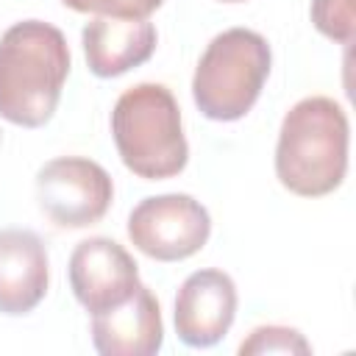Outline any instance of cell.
I'll use <instances>...</instances> for the list:
<instances>
[{
  "instance_id": "cell-11",
  "label": "cell",
  "mask_w": 356,
  "mask_h": 356,
  "mask_svg": "<svg viewBox=\"0 0 356 356\" xmlns=\"http://www.w3.org/2000/svg\"><path fill=\"white\" fill-rule=\"evenodd\" d=\"M156 39L150 19L122 17H92L81 33L86 64L97 78H117L145 64L156 50Z\"/></svg>"
},
{
  "instance_id": "cell-12",
  "label": "cell",
  "mask_w": 356,
  "mask_h": 356,
  "mask_svg": "<svg viewBox=\"0 0 356 356\" xmlns=\"http://www.w3.org/2000/svg\"><path fill=\"white\" fill-rule=\"evenodd\" d=\"M242 356H261V353H286V356H306L312 353V345L298 328L289 325H259L242 339L239 345Z\"/></svg>"
},
{
  "instance_id": "cell-1",
  "label": "cell",
  "mask_w": 356,
  "mask_h": 356,
  "mask_svg": "<svg viewBox=\"0 0 356 356\" xmlns=\"http://www.w3.org/2000/svg\"><path fill=\"white\" fill-rule=\"evenodd\" d=\"M67 75L64 33L42 19L14 22L0 36V117L19 128H42L61 100Z\"/></svg>"
},
{
  "instance_id": "cell-2",
  "label": "cell",
  "mask_w": 356,
  "mask_h": 356,
  "mask_svg": "<svg viewBox=\"0 0 356 356\" xmlns=\"http://www.w3.org/2000/svg\"><path fill=\"white\" fill-rule=\"evenodd\" d=\"M350 125L345 108L323 95L298 100L281 120L275 145V175L300 197L334 192L348 172Z\"/></svg>"
},
{
  "instance_id": "cell-6",
  "label": "cell",
  "mask_w": 356,
  "mask_h": 356,
  "mask_svg": "<svg viewBox=\"0 0 356 356\" xmlns=\"http://www.w3.org/2000/svg\"><path fill=\"white\" fill-rule=\"evenodd\" d=\"M36 200L58 228H86L106 217L114 200V184L97 161L58 156L39 167Z\"/></svg>"
},
{
  "instance_id": "cell-3",
  "label": "cell",
  "mask_w": 356,
  "mask_h": 356,
  "mask_svg": "<svg viewBox=\"0 0 356 356\" xmlns=\"http://www.w3.org/2000/svg\"><path fill=\"white\" fill-rule=\"evenodd\" d=\"M111 136L122 164L145 181L172 178L189 161L181 108L164 83L125 89L111 111Z\"/></svg>"
},
{
  "instance_id": "cell-4",
  "label": "cell",
  "mask_w": 356,
  "mask_h": 356,
  "mask_svg": "<svg viewBox=\"0 0 356 356\" xmlns=\"http://www.w3.org/2000/svg\"><path fill=\"white\" fill-rule=\"evenodd\" d=\"M273 67L270 44L250 28L217 33L192 75V97L203 117L217 122L242 120L259 100Z\"/></svg>"
},
{
  "instance_id": "cell-7",
  "label": "cell",
  "mask_w": 356,
  "mask_h": 356,
  "mask_svg": "<svg viewBox=\"0 0 356 356\" xmlns=\"http://www.w3.org/2000/svg\"><path fill=\"white\" fill-rule=\"evenodd\" d=\"M67 273L75 300L89 314L122 303L139 286V264L120 242L108 236H89L78 242Z\"/></svg>"
},
{
  "instance_id": "cell-14",
  "label": "cell",
  "mask_w": 356,
  "mask_h": 356,
  "mask_svg": "<svg viewBox=\"0 0 356 356\" xmlns=\"http://www.w3.org/2000/svg\"><path fill=\"white\" fill-rule=\"evenodd\" d=\"M67 8L95 17H122V19H147L164 0H61Z\"/></svg>"
},
{
  "instance_id": "cell-8",
  "label": "cell",
  "mask_w": 356,
  "mask_h": 356,
  "mask_svg": "<svg viewBox=\"0 0 356 356\" xmlns=\"http://www.w3.org/2000/svg\"><path fill=\"white\" fill-rule=\"evenodd\" d=\"M236 317V284L222 270H195L175 295V334L189 348L217 345Z\"/></svg>"
},
{
  "instance_id": "cell-10",
  "label": "cell",
  "mask_w": 356,
  "mask_h": 356,
  "mask_svg": "<svg viewBox=\"0 0 356 356\" xmlns=\"http://www.w3.org/2000/svg\"><path fill=\"white\" fill-rule=\"evenodd\" d=\"M50 281L47 248L28 228H0V314H28L44 295Z\"/></svg>"
},
{
  "instance_id": "cell-9",
  "label": "cell",
  "mask_w": 356,
  "mask_h": 356,
  "mask_svg": "<svg viewBox=\"0 0 356 356\" xmlns=\"http://www.w3.org/2000/svg\"><path fill=\"white\" fill-rule=\"evenodd\" d=\"M161 309L145 284L122 303L92 314V345L103 356H153L161 350Z\"/></svg>"
},
{
  "instance_id": "cell-5",
  "label": "cell",
  "mask_w": 356,
  "mask_h": 356,
  "mask_svg": "<svg viewBox=\"0 0 356 356\" xmlns=\"http://www.w3.org/2000/svg\"><path fill=\"white\" fill-rule=\"evenodd\" d=\"M211 234V217L200 200L184 192L153 195L128 214V239L156 261H181L195 256Z\"/></svg>"
},
{
  "instance_id": "cell-13",
  "label": "cell",
  "mask_w": 356,
  "mask_h": 356,
  "mask_svg": "<svg viewBox=\"0 0 356 356\" xmlns=\"http://www.w3.org/2000/svg\"><path fill=\"white\" fill-rule=\"evenodd\" d=\"M314 28L337 44L353 42V0H312Z\"/></svg>"
},
{
  "instance_id": "cell-15",
  "label": "cell",
  "mask_w": 356,
  "mask_h": 356,
  "mask_svg": "<svg viewBox=\"0 0 356 356\" xmlns=\"http://www.w3.org/2000/svg\"><path fill=\"white\" fill-rule=\"evenodd\" d=\"M222 3H242V0H222Z\"/></svg>"
}]
</instances>
